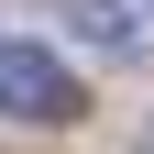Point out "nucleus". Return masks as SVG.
Wrapping results in <instances>:
<instances>
[{
  "label": "nucleus",
  "instance_id": "obj_1",
  "mask_svg": "<svg viewBox=\"0 0 154 154\" xmlns=\"http://www.w3.org/2000/svg\"><path fill=\"white\" fill-rule=\"evenodd\" d=\"M77 110L88 99L44 44H0V121H77Z\"/></svg>",
  "mask_w": 154,
  "mask_h": 154
},
{
  "label": "nucleus",
  "instance_id": "obj_2",
  "mask_svg": "<svg viewBox=\"0 0 154 154\" xmlns=\"http://www.w3.org/2000/svg\"><path fill=\"white\" fill-rule=\"evenodd\" d=\"M77 22L99 33V44H132V11H121V0H88V11H77Z\"/></svg>",
  "mask_w": 154,
  "mask_h": 154
}]
</instances>
